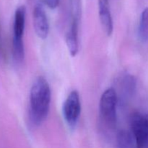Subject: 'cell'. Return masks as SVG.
Listing matches in <instances>:
<instances>
[{"instance_id":"cell-1","label":"cell","mask_w":148,"mask_h":148,"mask_svg":"<svg viewBox=\"0 0 148 148\" xmlns=\"http://www.w3.org/2000/svg\"><path fill=\"white\" fill-rule=\"evenodd\" d=\"M51 92L45 77L38 76L33 82L30 92V118L39 126L46 119L50 110Z\"/></svg>"},{"instance_id":"cell-2","label":"cell","mask_w":148,"mask_h":148,"mask_svg":"<svg viewBox=\"0 0 148 148\" xmlns=\"http://www.w3.org/2000/svg\"><path fill=\"white\" fill-rule=\"evenodd\" d=\"M26 8L21 5L15 10L13 22L12 56L16 63H21L25 58V47L23 42L25 27Z\"/></svg>"},{"instance_id":"cell-3","label":"cell","mask_w":148,"mask_h":148,"mask_svg":"<svg viewBox=\"0 0 148 148\" xmlns=\"http://www.w3.org/2000/svg\"><path fill=\"white\" fill-rule=\"evenodd\" d=\"M118 102V97L114 88H108L101 95L99 103L100 116L109 129H114L116 125Z\"/></svg>"},{"instance_id":"cell-4","label":"cell","mask_w":148,"mask_h":148,"mask_svg":"<svg viewBox=\"0 0 148 148\" xmlns=\"http://www.w3.org/2000/svg\"><path fill=\"white\" fill-rule=\"evenodd\" d=\"M130 127L136 148H148V114L133 113L130 117Z\"/></svg>"},{"instance_id":"cell-5","label":"cell","mask_w":148,"mask_h":148,"mask_svg":"<svg viewBox=\"0 0 148 148\" xmlns=\"http://www.w3.org/2000/svg\"><path fill=\"white\" fill-rule=\"evenodd\" d=\"M62 114L68 127L75 128L81 114V102L78 91H71L62 106Z\"/></svg>"},{"instance_id":"cell-6","label":"cell","mask_w":148,"mask_h":148,"mask_svg":"<svg viewBox=\"0 0 148 148\" xmlns=\"http://www.w3.org/2000/svg\"><path fill=\"white\" fill-rule=\"evenodd\" d=\"M116 92L118 100L121 102H126L134 96L137 88V80L130 73L122 74L117 79Z\"/></svg>"},{"instance_id":"cell-7","label":"cell","mask_w":148,"mask_h":148,"mask_svg":"<svg viewBox=\"0 0 148 148\" xmlns=\"http://www.w3.org/2000/svg\"><path fill=\"white\" fill-rule=\"evenodd\" d=\"M33 26L36 36L40 39H46L49 33V23L44 9L37 4L33 10Z\"/></svg>"},{"instance_id":"cell-8","label":"cell","mask_w":148,"mask_h":148,"mask_svg":"<svg viewBox=\"0 0 148 148\" xmlns=\"http://www.w3.org/2000/svg\"><path fill=\"white\" fill-rule=\"evenodd\" d=\"M98 10L103 30L107 36H111L114 30V23L109 8V0H98Z\"/></svg>"},{"instance_id":"cell-9","label":"cell","mask_w":148,"mask_h":148,"mask_svg":"<svg viewBox=\"0 0 148 148\" xmlns=\"http://www.w3.org/2000/svg\"><path fill=\"white\" fill-rule=\"evenodd\" d=\"M79 24L71 23L70 28L66 35V43L68 51L72 56H75L79 51V40H78Z\"/></svg>"},{"instance_id":"cell-10","label":"cell","mask_w":148,"mask_h":148,"mask_svg":"<svg viewBox=\"0 0 148 148\" xmlns=\"http://www.w3.org/2000/svg\"><path fill=\"white\" fill-rule=\"evenodd\" d=\"M118 148H136V143L131 130H121L116 136Z\"/></svg>"},{"instance_id":"cell-11","label":"cell","mask_w":148,"mask_h":148,"mask_svg":"<svg viewBox=\"0 0 148 148\" xmlns=\"http://www.w3.org/2000/svg\"><path fill=\"white\" fill-rule=\"evenodd\" d=\"M138 36L142 42L148 41V7L143 11L138 27Z\"/></svg>"},{"instance_id":"cell-12","label":"cell","mask_w":148,"mask_h":148,"mask_svg":"<svg viewBox=\"0 0 148 148\" xmlns=\"http://www.w3.org/2000/svg\"><path fill=\"white\" fill-rule=\"evenodd\" d=\"M72 23L79 24L82 15V0H69Z\"/></svg>"},{"instance_id":"cell-13","label":"cell","mask_w":148,"mask_h":148,"mask_svg":"<svg viewBox=\"0 0 148 148\" xmlns=\"http://www.w3.org/2000/svg\"><path fill=\"white\" fill-rule=\"evenodd\" d=\"M42 1L50 9H56L59 4V0H42Z\"/></svg>"}]
</instances>
